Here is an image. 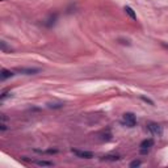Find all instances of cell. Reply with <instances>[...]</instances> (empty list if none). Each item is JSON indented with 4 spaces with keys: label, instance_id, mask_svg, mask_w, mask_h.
Returning <instances> with one entry per match:
<instances>
[{
    "label": "cell",
    "instance_id": "obj_1",
    "mask_svg": "<svg viewBox=\"0 0 168 168\" xmlns=\"http://www.w3.org/2000/svg\"><path fill=\"white\" fill-rule=\"evenodd\" d=\"M121 123L123 126H127V127H134L137 125V117L134 113H130L127 112L122 116V120H121Z\"/></svg>",
    "mask_w": 168,
    "mask_h": 168
},
{
    "label": "cell",
    "instance_id": "obj_2",
    "mask_svg": "<svg viewBox=\"0 0 168 168\" xmlns=\"http://www.w3.org/2000/svg\"><path fill=\"white\" fill-rule=\"evenodd\" d=\"M146 130L148 133H151L152 135L155 137H162L163 135V126L159 125L156 122H148L147 125H146Z\"/></svg>",
    "mask_w": 168,
    "mask_h": 168
},
{
    "label": "cell",
    "instance_id": "obj_3",
    "mask_svg": "<svg viewBox=\"0 0 168 168\" xmlns=\"http://www.w3.org/2000/svg\"><path fill=\"white\" fill-rule=\"evenodd\" d=\"M154 139L152 138H147V139H143L142 142H141L139 147H141V152L142 154H147L150 151V148L154 147Z\"/></svg>",
    "mask_w": 168,
    "mask_h": 168
},
{
    "label": "cell",
    "instance_id": "obj_4",
    "mask_svg": "<svg viewBox=\"0 0 168 168\" xmlns=\"http://www.w3.org/2000/svg\"><path fill=\"white\" fill-rule=\"evenodd\" d=\"M74 155H76L78 158L80 159H92L95 158V154L91 152V151H83V150H76V148H72L71 150Z\"/></svg>",
    "mask_w": 168,
    "mask_h": 168
},
{
    "label": "cell",
    "instance_id": "obj_5",
    "mask_svg": "<svg viewBox=\"0 0 168 168\" xmlns=\"http://www.w3.org/2000/svg\"><path fill=\"white\" fill-rule=\"evenodd\" d=\"M15 71L24 74V75H34V74L39 72V68H37V67H19V68H16Z\"/></svg>",
    "mask_w": 168,
    "mask_h": 168
},
{
    "label": "cell",
    "instance_id": "obj_6",
    "mask_svg": "<svg viewBox=\"0 0 168 168\" xmlns=\"http://www.w3.org/2000/svg\"><path fill=\"white\" fill-rule=\"evenodd\" d=\"M57 20H58V13H51V15L45 20L43 24H45V26H47V28H50V26H53L57 23Z\"/></svg>",
    "mask_w": 168,
    "mask_h": 168
},
{
    "label": "cell",
    "instance_id": "obj_7",
    "mask_svg": "<svg viewBox=\"0 0 168 168\" xmlns=\"http://www.w3.org/2000/svg\"><path fill=\"white\" fill-rule=\"evenodd\" d=\"M13 76H15V72L11 71V70H7V68H3L2 72H0V79H2L3 82L9 78H13Z\"/></svg>",
    "mask_w": 168,
    "mask_h": 168
},
{
    "label": "cell",
    "instance_id": "obj_8",
    "mask_svg": "<svg viewBox=\"0 0 168 168\" xmlns=\"http://www.w3.org/2000/svg\"><path fill=\"white\" fill-rule=\"evenodd\" d=\"M123 11L126 12V15L130 17V19H133V20H137V13L134 12V9H133L131 7H129V5H125L123 7Z\"/></svg>",
    "mask_w": 168,
    "mask_h": 168
},
{
    "label": "cell",
    "instance_id": "obj_9",
    "mask_svg": "<svg viewBox=\"0 0 168 168\" xmlns=\"http://www.w3.org/2000/svg\"><path fill=\"white\" fill-rule=\"evenodd\" d=\"M120 159L121 158L118 155H104V156H101V160H105V162H118Z\"/></svg>",
    "mask_w": 168,
    "mask_h": 168
},
{
    "label": "cell",
    "instance_id": "obj_10",
    "mask_svg": "<svg viewBox=\"0 0 168 168\" xmlns=\"http://www.w3.org/2000/svg\"><path fill=\"white\" fill-rule=\"evenodd\" d=\"M34 163L39 167H53L54 166L53 162H47V160H34Z\"/></svg>",
    "mask_w": 168,
    "mask_h": 168
},
{
    "label": "cell",
    "instance_id": "obj_11",
    "mask_svg": "<svg viewBox=\"0 0 168 168\" xmlns=\"http://www.w3.org/2000/svg\"><path fill=\"white\" fill-rule=\"evenodd\" d=\"M100 139H101V141H105V142H108V141L112 139V133H110L109 130H107L105 133H101V134H100Z\"/></svg>",
    "mask_w": 168,
    "mask_h": 168
},
{
    "label": "cell",
    "instance_id": "obj_12",
    "mask_svg": "<svg viewBox=\"0 0 168 168\" xmlns=\"http://www.w3.org/2000/svg\"><path fill=\"white\" fill-rule=\"evenodd\" d=\"M9 96H12V93H11L9 91H4L3 93H2V96H0V100H2V101H4V100L7 99V97H9Z\"/></svg>",
    "mask_w": 168,
    "mask_h": 168
},
{
    "label": "cell",
    "instance_id": "obj_13",
    "mask_svg": "<svg viewBox=\"0 0 168 168\" xmlns=\"http://www.w3.org/2000/svg\"><path fill=\"white\" fill-rule=\"evenodd\" d=\"M141 164H142V162L141 160H133L130 163V168H134V167H139Z\"/></svg>",
    "mask_w": 168,
    "mask_h": 168
},
{
    "label": "cell",
    "instance_id": "obj_14",
    "mask_svg": "<svg viewBox=\"0 0 168 168\" xmlns=\"http://www.w3.org/2000/svg\"><path fill=\"white\" fill-rule=\"evenodd\" d=\"M141 100H143V101H144V103H147V104H150V105H154V101H152L151 99H148V97L141 96Z\"/></svg>",
    "mask_w": 168,
    "mask_h": 168
},
{
    "label": "cell",
    "instance_id": "obj_15",
    "mask_svg": "<svg viewBox=\"0 0 168 168\" xmlns=\"http://www.w3.org/2000/svg\"><path fill=\"white\" fill-rule=\"evenodd\" d=\"M50 108H53V109H58V108H63V104H54V105H49Z\"/></svg>",
    "mask_w": 168,
    "mask_h": 168
},
{
    "label": "cell",
    "instance_id": "obj_16",
    "mask_svg": "<svg viewBox=\"0 0 168 168\" xmlns=\"http://www.w3.org/2000/svg\"><path fill=\"white\" fill-rule=\"evenodd\" d=\"M118 42H120V43H122V45H130V41H127V39L125 41V39H122V38H120V39H118Z\"/></svg>",
    "mask_w": 168,
    "mask_h": 168
},
{
    "label": "cell",
    "instance_id": "obj_17",
    "mask_svg": "<svg viewBox=\"0 0 168 168\" xmlns=\"http://www.w3.org/2000/svg\"><path fill=\"white\" fill-rule=\"evenodd\" d=\"M162 46H163V47H166V49H168V43H164V42H163V43H162Z\"/></svg>",
    "mask_w": 168,
    "mask_h": 168
}]
</instances>
